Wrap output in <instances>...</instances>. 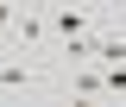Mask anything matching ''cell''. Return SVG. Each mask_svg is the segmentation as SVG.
<instances>
[{
	"instance_id": "6da1fadb",
	"label": "cell",
	"mask_w": 126,
	"mask_h": 107,
	"mask_svg": "<svg viewBox=\"0 0 126 107\" xmlns=\"http://www.w3.org/2000/svg\"><path fill=\"white\" fill-rule=\"evenodd\" d=\"M50 82V63L38 50H19V44H0V101L6 94H32Z\"/></svg>"
},
{
	"instance_id": "7a4b0ae2",
	"label": "cell",
	"mask_w": 126,
	"mask_h": 107,
	"mask_svg": "<svg viewBox=\"0 0 126 107\" xmlns=\"http://www.w3.org/2000/svg\"><path fill=\"white\" fill-rule=\"evenodd\" d=\"M94 76H101V94L107 101H126V63L120 69H94Z\"/></svg>"
},
{
	"instance_id": "3957f363",
	"label": "cell",
	"mask_w": 126,
	"mask_h": 107,
	"mask_svg": "<svg viewBox=\"0 0 126 107\" xmlns=\"http://www.w3.org/2000/svg\"><path fill=\"white\" fill-rule=\"evenodd\" d=\"M19 13H25V6H13V0H0V44L13 38V25H19Z\"/></svg>"
},
{
	"instance_id": "277c9868",
	"label": "cell",
	"mask_w": 126,
	"mask_h": 107,
	"mask_svg": "<svg viewBox=\"0 0 126 107\" xmlns=\"http://www.w3.org/2000/svg\"><path fill=\"white\" fill-rule=\"evenodd\" d=\"M50 107H82V94H63V101H50Z\"/></svg>"
}]
</instances>
